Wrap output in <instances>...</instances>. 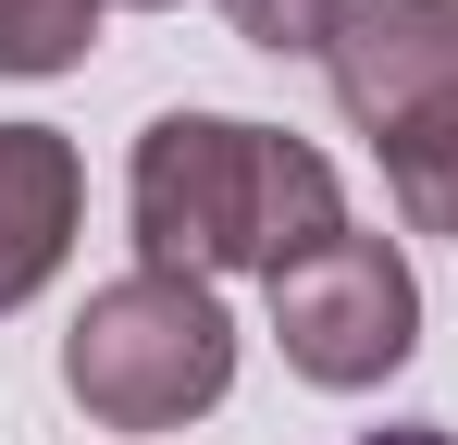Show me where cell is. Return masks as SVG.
I'll return each instance as SVG.
<instances>
[{
    "label": "cell",
    "mask_w": 458,
    "mask_h": 445,
    "mask_svg": "<svg viewBox=\"0 0 458 445\" xmlns=\"http://www.w3.org/2000/svg\"><path fill=\"white\" fill-rule=\"evenodd\" d=\"M124 211H137V273H186V285L260 273V285H285L310 248L347 235V186H335V161L310 137H285V124L161 112L149 137H137Z\"/></svg>",
    "instance_id": "1"
},
{
    "label": "cell",
    "mask_w": 458,
    "mask_h": 445,
    "mask_svg": "<svg viewBox=\"0 0 458 445\" xmlns=\"http://www.w3.org/2000/svg\"><path fill=\"white\" fill-rule=\"evenodd\" d=\"M63 383H75V408L99 433H186L235 383V322H224V297L186 285V273H124V285H99L75 309Z\"/></svg>",
    "instance_id": "2"
},
{
    "label": "cell",
    "mask_w": 458,
    "mask_h": 445,
    "mask_svg": "<svg viewBox=\"0 0 458 445\" xmlns=\"http://www.w3.org/2000/svg\"><path fill=\"white\" fill-rule=\"evenodd\" d=\"M273 334H285L298 383L372 396L384 371H409V347H421V273H409V248L347 222L335 248H310L298 273L273 285Z\"/></svg>",
    "instance_id": "3"
},
{
    "label": "cell",
    "mask_w": 458,
    "mask_h": 445,
    "mask_svg": "<svg viewBox=\"0 0 458 445\" xmlns=\"http://www.w3.org/2000/svg\"><path fill=\"white\" fill-rule=\"evenodd\" d=\"M322 74H335V112L384 148L409 112L458 99V0H360V13L335 25Z\"/></svg>",
    "instance_id": "4"
},
{
    "label": "cell",
    "mask_w": 458,
    "mask_h": 445,
    "mask_svg": "<svg viewBox=\"0 0 458 445\" xmlns=\"http://www.w3.org/2000/svg\"><path fill=\"white\" fill-rule=\"evenodd\" d=\"M87 222V161L63 124H0V322L75 260Z\"/></svg>",
    "instance_id": "5"
},
{
    "label": "cell",
    "mask_w": 458,
    "mask_h": 445,
    "mask_svg": "<svg viewBox=\"0 0 458 445\" xmlns=\"http://www.w3.org/2000/svg\"><path fill=\"white\" fill-rule=\"evenodd\" d=\"M384 186H396L409 235H458V99L409 112V124L384 137Z\"/></svg>",
    "instance_id": "6"
},
{
    "label": "cell",
    "mask_w": 458,
    "mask_h": 445,
    "mask_svg": "<svg viewBox=\"0 0 458 445\" xmlns=\"http://www.w3.org/2000/svg\"><path fill=\"white\" fill-rule=\"evenodd\" d=\"M112 0H0V74H75Z\"/></svg>",
    "instance_id": "7"
},
{
    "label": "cell",
    "mask_w": 458,
    "mask_h": 445,
    "mask_svg": "<svg viewBox=\"0 0 458 445\" xmlns=\"http://www.w3.org/2000/svg\"><path fill=\"white\" fill-rule=\"evenodd\" d=\"M360 0H224V25L248 50H273V63H298V50H335V25H347Z\"/></svg>",
    "instance_id": "8"
},
{
    "label": "cell",
    "mask_w": 458,
    "mask_h": 445,
    "mask_svg": "<svg viewBox=\"0 0 458 445\" xmlns=\"http://www.w3.org/2000/svg\"><path fill=\"white\" fill-rule=\"evenodd\" d=\"M360 445H458L446 421H396V433H360Z\"/></svg>",
    "instance_id": "9"
},
{
    "label": "cell",
    "mask_w": 458,
    "mask_h": 445,
    "mask_svg": "<svg viewBox=\"0 0 458 445\" xmlns=\"http://www.w3.org/2000/svg\"><path fill=\"white\" fill-rule=\"evenodd\" d=\"M124 13H174V0H124Z\"/></svg>",
    "instance_id": "10"
}]
</instances>
